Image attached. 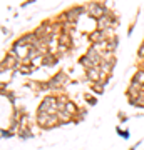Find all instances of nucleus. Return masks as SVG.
<instances>
[{"label":"nucleus","instance_id":"1","mask_svg":"<svg viewBox=\"0 0 144 150\" xmlns=\"http://www.w3.org/2000/svg\"><path fill=\"white\" fill-rule=\"evenodd\" d=\"M57 102H59V100H57L55 97H47V98H44V102L40 103V107H39V112L49 113V115H54V112L59 108Z\"/></svg>","mask_w":144,"mask_h":150},{"label":"nucleus","instance_id":"2","mask_svg":"<svg viewBox=\"0 0 144 150\" xmlns=\"http://www.w3.org/2000/svg\"><path fill=\"white\" fill-rule=\"evenodd\" d=\"M87 59L91 60L94 65H97V64H101V55L97 54V50H96V47H91L89 50H87Z\"/></svg>","mask_w":144,"mask_h":150},{"label":"nucleus","instance_id":"3","mask_svg":"<svg viewBox=\"0 0 144 150\" xmlns=\"http://www.w3.org/2000/svg\"><path fill=\"white\" fill-rule=\"evenodd\" d=\"M89 12H91L92 15L94 17H102L101 13H104V7L101 5V4H91V5H89Z\"/></svg>","mask_w":144,"mask_h":150},{"label":"nucleus","instance_id":"4","mask_svg":"<svg viewBox=\"0 0 144 150\" xmlns=\"http://www.w3.org/2000/svg\"><path fill=\"white\" fill-rule=\"evenodd\" d=\"M133 83L134 85H141V83H144V70H139L138 74L134 75Z\"/></svg>","mask_w":144,"mask_h":150},{"label":"nucleus","instance_id":"5","mask_svg":"<svg viewBox=\"0 0 144 150\" xmlns=\"http://www.w3.org/2000/svg\"><path fill=\"white\" fill-rule=\"evenodd\" d=\"M89 72H87V77H91L92 80H97L99 77H101V74H99V70L101 69H87Z\"/></svg>","mask_w":144,"mask_h":150},{"label":"nucleus","instance_id":"6","mask_svg":"<svg viewBox=\"0 0 144 150\" xmlns=\"http://www.w3.org/2000/svg\"><path fill=\"white\" fill-rule=\"evenodd\" d=\"M80 64H82V65H85V67H91V69H94V64H92L91 60L87 59V55H85V57H82V59H80Z\"/></svg>","mask_w":144,"mask_h":150},{"label":"nucleus","instance_id":"7","mask_svg":"<svg viewBox=\"0 0 144 150\" xmlns=\"http://www.w3.org/2000/svg\"><path fill=\"white\" fill-rule=\"evenodd\" d=\"M2 135H4V137H12L10 130H2Z\"/></svg>","mask_w":144,"mask_h":150},{"label":"nucleus","instance_id":"8","mask_svg":"<svg viewBox=\"0 0 144 150\" xmlns=\"http://www.w3.org/2000/svg\"><path fill=\"white\" fill-rule=\"evenodd\" d=\"M139 57H144V43H143V47H139Z\"/></svg>","mask_w":144,"mask_h":150},{"label":"nucleus","instance_id":"9","mask_svg":"<svg viewBox=\"0 0 144 150\" xmlns=\"http://www.w3.org/2000/svg\"><path fill=\"white\" fill-rule=\"evenodd\" d=\"M94 90H96L97 93H102V87H99V85H94Z\"/></svg>","mask_w":144,"mask_h":150}]
</instances>
